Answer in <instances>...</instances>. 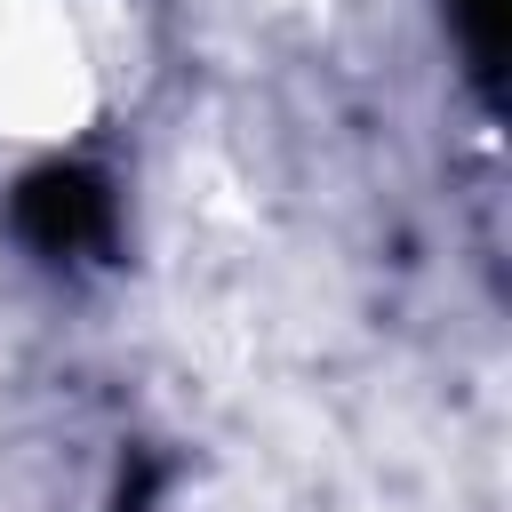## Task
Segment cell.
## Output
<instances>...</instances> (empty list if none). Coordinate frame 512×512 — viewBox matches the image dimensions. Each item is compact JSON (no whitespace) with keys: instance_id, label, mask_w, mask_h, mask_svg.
<instances>
[{"instance_id":"obj_1","label":"cell","mask_w":512,"mask_h":512,"mask_svg":"<svg viewBox=\"0 0 512 512\" xmlns=\"http://www.w3.org/2000/svg\"><path fill=\"white\" fill-rule=\"evenodd\" d=\"M8 216H16V240H24L32 256H56V264L112 248V184H104L96 168H80V160L32 168V176L16 184V200H8Z\"/></svg>"},{"instance_id":"obj_2","label":"cell","mask_w":512,"mask_h":512,"mask_svg":"<svg viewBox=\"0 0 512 512\" xmlns=\"http://www.w3.org/2000/svg\"><path fill=\"white\" fill-rule=\"evenodd\" d=\"M448 32H456L480 96H496V80H504V0H448Z\"/></svg>"}]
</instances>
